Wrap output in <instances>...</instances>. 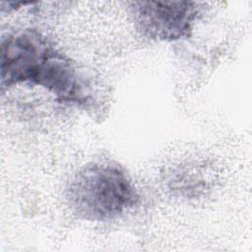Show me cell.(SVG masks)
I'll list each match as a JSON object with an SVG mask.
<instances>
[{
    "label": "cell",
    "mask_w": 252,
    "mask_h": 252,
    "mask_svg": "<svg viewBox=\"0 0 252 252\" xmlns=\"http://www.w3.org/2000/svg\"><path fill=\"white\" fill-rule=\"evenodd\" d=\"M68 200L81 218L109 220L134 208L139 195L131 178L119 165L94 162L75 175L68 188Z\"/></svg>",
    "instance_id": "7a4b0ae2"
},
{
    "label": "cell",
    "mask_w": 252,
    "mask_h": 252,
    "mask_svg": "<svg viewBox=\"0 0 252 252\" xmlns=\"http://www.w3.org/2000/svg\"><path fill=\"white\" fill-rule=\"evenodd\" d=\"M1 87L38 86L64 102L84 104L89 87L72 60L34 30L8 33L1 40Z\"/></svg>",
    "instance_id": "6da1fadb"
},
{
    "label": "cell",
    "mask_w": 252,
    "mask_h": 252,
    "mask_svg": "<svg viewBox=\"0 0 252 252\" xmlns=\"http://www.w3.org/2000/svg\"><path fill=\"white\" fill-rule=\"evenodd\" d=\"M131 8L139 32L159 41L188 36L198 15L197 3L189 1H136Z\"/></svg>",
    "instance_id": "3957f363"
}]
</instances>
